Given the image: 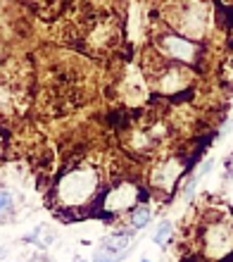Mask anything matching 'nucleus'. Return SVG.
<instances>
[{"label": "nucleus", "instance_id": "f257e3e1", "mask_svg": "<svg viewBox=\"0 0 233 262\" xmlns=\"http://www.w3.org/2000/svg\"><path fill=\"white\" fill-rule=\"evenodd\" d=\"M98 172L96 169H74L62 177L60 186H57V195L67 207H76L88 203L93 195L98 193Z\"/></svg>", "mask_w": 233, "mask_h": 262}, {"label": "nucleus", "instance_id": "f03ea898", "mask_svg": "<svg viewBox=\"0 0 233 262\" xmlns=\"http://www.w3.org/2000/svg\"><path fill=\"white\" fill-rule=\"evenodd\" d=\"M159 46H162V50H165L172 60H176V62L193 64V62H198V57H200L198 43H193L191 38H185V36L167 34V36H162Z\"/></svg>", "mask_w": 233, "mask_h": 262}, {"label": "nucleus", "instance_id": "7ed1b4c3", "mask_svg": "<svg viewBox=\"0 0 233 262\" xmlns=\"http://www.w3.org/2000/svg\"><path fill=\"white\" fill-rule=\"evenodd\" d=\"M143 195V191H138V186H133V184H122V186L110 188L103 195V207L107 212H119L126 207H136V200Z\"/></svg>", "mask_w": 233, "mask_h": 262}, {"label": "nucleus", "instance_id": "20e7f679", "mask_svg": "<svg viewBox=\"0 0 233 262\" xmlns=\"http://www.w3.org/2000/svg\"><path fill=\"white\" fill-rule=\"evenodd\" d=\"M183 174V165L178 160H167L162 165L152 172V186L155 188H162V191H169L178 181V177Z\"/></svg>", "mask_w": 233, "mask_h": 262}, {"label": "nucleus", "instance_id": "39448f33", "mask_svg": "<svg viewBox=\"0 0 233 262\" xmlns=\"http://www.w3.org/2000/svg\"><path fill=\"white\" fill-rule=\"evenodd\" d=\"M231 246V231H228V227H224V224H217V227H209V231H207V248H209V253H221L224 248H228Z\"/></svg>", "mask_w": 233, "mask_h": 262}, {"label": "nucleus", "instance_id": "423d86ee", "mask_svg": "<svg viewBox=\"0 0 233 262\" xmlns=\"http://www.w3.org/2000/svg\"><path fill=\"white\" fill-rule=\"evenodd\" d=\"M131 243H133V236L131 234H114V236H107L103 241V248H107L110 253L119 257H126L131 250Z\"/></svg>", "mask_w": 233, "mask_h": 262}, {"label": "nucleus", "instance_id": "0eeeda50", "mask_svg": "<svg viewBox=\"0 0 233 262\" xmlns=\"http://www.w3.org/2000/svg\"><path fill=\"white\" fill-rule=\"evenodd\" d=\"M157 86L162 93H174V91L185 86V76H183V72H178V69H165V74L159 76Z\"/></svg>", "mask_w": 233, "mask_h": 262}, {"label": "nucleus", "instance_id": "6e6552de", "mask_svg": "<svg viewBox=\"0 0 233 262\" xmlns=\"http://www.w3.org/2000/svg\"><path fill=\"white\" fill-rule=\"evenodd\" d=\"M150 222V210L145 205H138L133 207V212H131V227H136V229H143L145 224Z\"/></svg>", "mask_w": 233, "mask_h": 262}, {"label": "nucleus", "instance_id": "1a4fd4ad", "mask_svg": "<svg viewBox=\"0 0 233 262\" xmlns=\"http://www.w3.org/2000/svg\"><path fill=\"white\" fill-rule=\"evenodd\" d=\"M174 234V227L169 224V222H165V224H159V229L155 231V243L157 246H165L167 241H169V236Z\"/></svg>", "mask_w": 233, "mask_h": 262}, {"label": "nucleus", "instance_id": "9d476101", "mask_svg": "<svg viewBox=\"0 0 233 262\" xmlns=\"http://www.w3.org/2000/svg\"><path fill=\"white\" fill-rule=\"evenodd\" d=\"M119 260H122V257L110 253V250L103 248V246H100V248L96 250V255H93V262H119Z\"/></svg>", "mask_w": 233, "mask_h": 262}, {"label": "nucleus", "instance_id": "9b49d317", "mask_svg": "<svg viewBox=\"0 0 233 262\" xmlns=\"http://www.w3.org/2000/svg\"><path fill=\"white\" fill-rule=\"evenodd\" d=\"M10 210H12V195L7 191H0V217L5 212H10Z\"/></svg>", "mask_w": 233, "mask_h": 262}, {"label": "nucleus", "instance_id": "f8f14e48", "mask_svg": "<svg viewBox=\"0 0 233 262\" xmlns=\"http://www.w3.org/2000/svg\"><path fill=\"white\" fill-rule=\"evenodd\" d=\"M226 167H228V177H233V165L231 162H226Z\"/></svg>", "mask_w": 233, "mask_h": 262}, {"label": "nucleus", "instance_id": "ddd939ff", "mask_svg": "<svg viewBox=\"0 0 233 262\" xmlns=\"http://www.w3.org/2000/svg\"><path fill=\"white\" fill-rule=\"evenodd\" d=\"M5 253H7V250H5V248H0V257H3V255H5Z\"/></svg>", "mask_w": 233, "mask_h": 262}, {"label": "nucleus", "instance_id": "4468645a", "mask_svg": "<svg viewBox=\"0 0 233 262\" xmlns=\"http://www.w3.org/2000/svg\"><path fill=\"white\" fill-rule=\"evenodd\" d=\"M74 262H86V260H83V257H76V260Z\"/></svg>", "mask_w": 233, "mask_h": 262}, {"label": "nucleus", "instance_id": "2eb2a0df", "mask_svg": "<svg viewBox=\"0 0 233 262\" xmlns=\"http://www.w3.org/2000/svg\"><path fill=\"white\" fill-rule=\"evenodd\" d=\"M143 262H150V260H143Z\"/></svg>", "mask_w": 233, "mask_h": 262}]
</instances>
